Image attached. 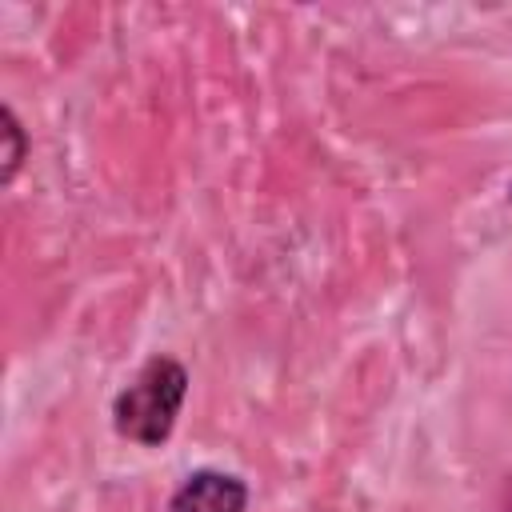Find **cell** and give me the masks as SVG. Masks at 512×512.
<instances>
[{
  "label": "cell",
  "instance_id": "6da1fadb",
  "mask_svg": "<svg viewBox=\"0 0 512 512\" xmlns=\"http://www.w3.org/2000/svg\"><path fill=\"white\" fill-rule=\"evenodd\" d=\"M184 392H188V372L168 356H152L112 404L116 432L148 448L164 444L180 416Z\"/></svg>",
  "mask_w": 512,
  "mask_h": 512
},
{
  "label": "cell",
  "instance_id": "7a4b0ae2",
  "mask_svg": "<svg viewBox=\"0 0 512 512\" xmlns=\"http://www.w3.org/2000/svg\"><path fill=\"white\" fill-rule=\"evenodd\" d=\"M248 488L240 476L228 472H192L168 500V512H244Z\"/></svg>",
  "mask_w": 512,
  "mask_h": 512
},
{
  "label": "cell",
  "instance_id": "3957f363",
  "mask_svg": "<svg viewBox=\"0 0 512 512\" xmlns=\"http://www.w3.org/2000/svg\"><path fill=\"white\" fill-rule=\"evenodd\" d=\"M20 160H24V132H20L16 116L4 108V180H12V176H16Z\"/></svg>",
  "mask_w": 512,
  "mask_h": 512
}]
</instances>
